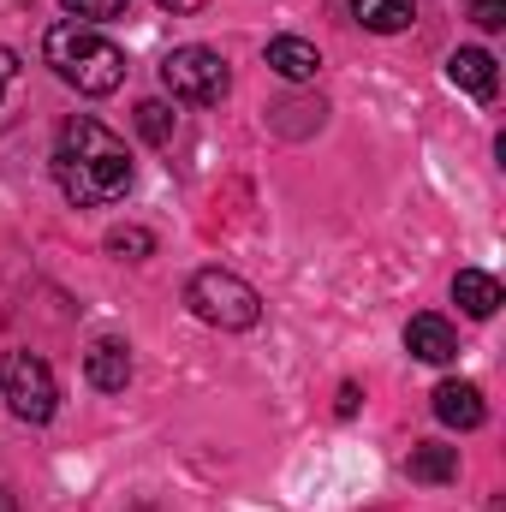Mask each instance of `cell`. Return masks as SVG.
I'll list each match as a JSON object with an SVG mask.
<instances>
[{
	"label": "cell",
	"mask_w": 506,
	"mask_h": 512,
	"mask_svg": "<svg viewBox=\"0 0 506 512\" xmlns=\"http://www.w3.org/2000/svg\"><path fill=\"white\" fill-rule=\"evenodd\" d=\"M54 179H60L66 203L102 209V203H120V197L131 191V155L102 120L78 114V120L60 126V143H54Z\"/></svg>",
	"instance_id": "6da1fadb"
},
{
	"label": "cell",
	"mask_w": 506,
	"mask_h": 512,
	"mask_svg": "<svg viewBox=\"0 0 506 512\" xmlns=\"http://www.w3.org/2000/svg\"><path fill=\"white\" fill-rule=\"evenodd\" d=\"M435 417H441L447 429H483L489 405H483L477 382H441L435 387Z\"/></svg>",
	"instance_id": "52a82bcc"
},
{
	"label": "cell",
	"mask_w": 506,
	"mask_h": 512,
	"mask_svg": "<svg viewBox=\"0 0 506 512\" xmlns=\"http://www.w3.org/2000/svg\"><path fill=\"white\" fill-rule=\"evenodd\" d=\"M471 24L501 30V24H506V0H471Z\"/></svg>",
	"instance_id": "e0dca14e"
},
{
	"label": "cell",
	"mask_w": 506,
	"mask_h": 512,
	"mask_svg": "<svg viewBox=\"0 0 506 512\" xmlns=\"http://www.w3.org/2000/svg\"><path fill=\"white\" fill-rule=\"evenodd\" d=\"M108 256L143 262V256H155V233H143V227H114V233H108Z\"/></svg>",
	"instance_id": "5bb4252c"
},
{
	"label": "cell",
	"mask_w": 506,
	"mask_h": 512,
	"mask_svg": "<svg viewBox=\"0 0 506 512\" xmlns=\"http://www.w3.org/2000/svg\"><path fill=\"white\" fill-rule=\"evenodd\" d=\"M42 54H48V66L78 90V96H114L120 84H126V54L102 36V30H90V24H54L48 36H42Z\"/></svg>",
	"instance_id": "7a4b0ae2"
},
{
	"label": "cell",
	"mask_w": 506,
	"mask_h": 512,
	"mask_svg": "<svg viewBox=\"0 0 506 512\" xmlns=\"http://www.w3.org/2000/svg\"><path fill=\"white\" fill-rule=\"evenodd\" d=\"M447 78L465 90V96H495V54L489 48H459L453 60H447Z\"/></svg>",
	"instance_id": "8fae6325"
},
{
	"label": "cell",
	"mask_w": 506,
	"mask_h": 512,
	"mask_svg": "<svg viewBox=\"0 0 506 512\" xmlns=\"http://www.w3.org/2000/svg\"><path fill=\"white\" fill-rule=\"evenodd\" d=\"M417 483H453L459 477V447H441V441H423L411 447V465H405Z\"/></svg>",
	"instance_id": "7c38bea8"
},
{
	"label": "cell",
	"mask_w": 506,
	"mask_h": 512,
	"mask_svg": "<svg viewBox=\"0 0 506 512\" xmlns=\"http://www.w3.org/2000/svg\"><path fill=\"white\" fill-rule=\"evenodd\" d=\"M155 6H167V12H203L209 0H155Z\"/></svg>",
	"instance_id": "ffe728a7"
},
{
	"label": "cell",
	"mask_w": 506,
	"mask_h": 512,
	"mask_svg": "<svg viewBox=\"0 0 506 512\" xmlns=\"http://www.w3.org/2000/svg\"><path fill=\"white\" fill-rule=\"evenodd\" d=\"M453 298H459V310H465V316H477V322H489V316L506 304L501 280H495V274H483V268H459V274H453Z\"/></svg>",
	"instance_id": "ba28073f"
},
{
	"label": "cell",
	"mask_w": 506,
	"mask_h": 512,
	"mask_svg": "<svg viewBox=\"0 0 506 512\" xmlns=\"http://www.w3.org/2000/svg\"><path fill=\"white\" fill-rule=\"evenodd\" d=\"M358 399H364V393L346 382V387H340V399H334V411H340V417H352V411H358Z\"/></svg>",
	"instance_id": "d6986e66"
},
{
	"label": "cell",
	"mask_w": 506,
	"mask_h": 512,
	"mask_svg": "<svg viewBox=\"0 0 506 512\" xmlns=\"http://www.w3.org/2000/svg\"><path fill=\"white\" fill-rule=\"evenodd\" d=\"M84 376H90V387H102V393H120L131 382V346L126 340H96L90 358H84Z\"/></svg>",
	"instance_id": "9c48e42d"
},
{
	"label": "cell",
	"mask_w": 506,
	"mask_h": 512,
	"mask_svg": "<svg viewBox=\"0 0 506 512\" xmlns=\"http://www.w3.org/2000/svg\"><path fill=\"white\" fill-rule=\"evenodd\" d=\"M0 399L18 423H48L60 411V387H54V370L36 358V352H6L0 358Z\"/></svg>",
	"instance_id": "277c9868"
},
{
	"label": "cell",
	"mask_w": 506,
	"mask_h": 512,
	"mask_svg": "<svg viewBox=\"0 0 506 512\" xmlns=\"http://www.w3.org/2000/svg\"><path fill=\"white\" fill-rule=\"evenodd\" d=\"M18 78V54L12 48H0V96H6V84Z\"/></svg>",
	"instance_id": "ac0fdd59"
},
{
	"label": "cell",
	"mask_w": 506,
	"mask_h": 512,
	"mask_svg": "<svg viewBox=\"0 0 506 512\" xmlns=\"http://www.w3.org/2000/svg\"><path fill=\"white\" fill-rule=\"evenodd\" d=\"M352 12H358V24H364V30L393 36V30H405V24L417 18V0H352Z\"/></svg>",
	"instance_id": "4fadbf2b"
},
{
	"label": "cell",
	"mask_w": 506,
	"mask_h": 512,
	"mask_svg": "<svg viewBox=\"0 0 506 512\" xmlns=\"http://www.w3.org/2000/svg\"><path fill=\"white\" fill-rule=\"evenodd\" d=\"M185 304L209 322V328H227V334H245L262 322V298H256L251 280H239L233 268H197L191 286H185Z\"/></svg>",
	"instance_id": "3957f363"
},
{
	"label": "cell",
	"mask_w": 506,
	"mask_h": 512,
	"mask_svg": "<svg viewBox=\"0 0 506 512\" xmlns=\"http://www.w3.org/2000/svg\"><path fill=\"white\" fill-rule=\"evenodd\" d=\"M405 346H411V358H423V364H453V358H459V334H453L441 316H411V322H405Z\"/></svg>",
	"instance_id": "8992f818"
},
{
	"label": "cell",
	"mask_w": 506,
	"mask_h": 512,
	"mask_svg": "<svg viewBox=\"0 0 506 512\" xmlns=\"http://www.w3.org/2000/svg\"><path fill=\"white\" fill-rule=\"evenodd\" d=\"M161 84L173 90V102H191V108H209V102H221L227 96V84H233V72H227V60L215 54V48H173L167 60H161Z\"/></svg>",
	"instance_id": "5b68a950"
},
{
	"label": "cell",
	"mask_w": 506,
	"mask_h": 512,
	"mask_svg": "<svg viewBox=\"0 0 506 512\" xmlns=\"http://www.w3.org/2000/svg\"><path fill=\"white\" fill-rule=\"evenodd\" d=\"M268 72H280L286 84H304V78L322 72V54H316L304 36H274V42H268Z\"/></svg>",
	"instance_id": "30bf717a"
},
{
	"label": "cell",
	"mask_w": 506,
	"mask_h": 512,
	"mask_svg": "<svg viewBox=\"0 0 506 512\" xmlns=\"http://www.w3.org/2000/svg\"><path fill=\"white\" fill-rule=\"evenodd\" d=\"M66 12H78V18H126L131 0H60Z\"/></svg>",
	"instance_id": "2e32d148"
},
{
	"label": "cell",
	"mask_w": 506,
	"mask_h": 512,
	"mask_svg": "<svg viewBox=\"0 0 506 512\" xmlns=\"http://www.w3.org/2000/svg\"><path fill=\"white\" fill-rule=\"evenodd\" d=\"M137 131L149 143H173V108L167 102H137Z\"/></svg>",
	"instance_id": "9a60e30c"
},
{
	"label": "cell",
	"mask_w": 506,
	"mask_h": 512,
	"mask_svg": "<svg viewBox=\"0 0 506 512\" xmlns=\"http://www.w3.org/2000/svg\"><path fill=\"white\" fill-rule=\"evenodd\" d=\"M0 512H18V501H12V495H6V489H0Z\"/></svg>",
	"instance_id": "44dd1931"
}]
</instances>
